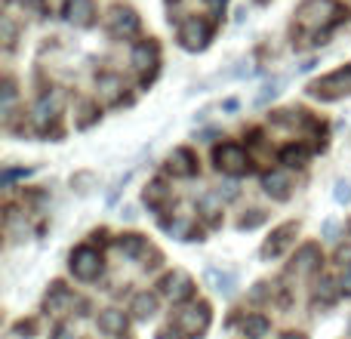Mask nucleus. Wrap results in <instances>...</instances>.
I'll list each match as a JSON object with an SVG mask.
<instances>
[{
  "label": "nucleus",
  "instance_id": "f257e3e1",
  "mask_svg": "<svg viewBox=\"0 0 351 339\" xmlns=\"http://www.w3.org/2000/svg\"><path fill=\"white\" fill-rule=\"evenodd\" d=\"M296 16H299V25H302V28L327 31L330 25L342 16V10L336 0H305V3L299 6Z\"/></svg>",
  "mask_w": 351,
  "mask_h": 339
},
{
  "label": "nucleus",
  "instance_id": "f03ea898",
  "mask_svg": "<svg viewBox=\"0 0 351 339\" xmlns=\"http://www.w3.org/2000/svg\"><path fill=\"white\" fill-rule=\"evenodd\" d=\"M71 272H74V278H80V281H93L99 272H102V256H99L93 247L74 250V256H71Z\"/></svg>",
  "mask_w": 351,
  "mask_h": 339
},
{
  "label": "nucleus",
  "instance_id": "7ed1b4c3",
  "mask_svg": "<svg viewBox=\"0 0 351 339\" xmlns=\"http://www.w3.org/2000/svg\"><path fill=\"white\" fill-rule=\"evenodd\" d=\"M176 324H179L188 336H200L206 327H210V309H206L204 303L191 305V309H182L179 315H176Z\"/></svg>",
  "mask_w": 351,
  "mask_h": 339
},
{
  "label": "nucleus",
  "instance_id": "20e7f679",
  "mask_svg": "<svg viewBox=\"0 0 351 339\" xmlns=\"http://www.w3.org/2000/svg\"><path fill=\"white\" fill-rule=\"evenodd\" d=\"M315 96H336V93H351V65L348 68H339L333 71L330 78H324L321 84L311 86Z\"/></svg>",
  "mask_w": 351,
  "mask_h": 339
},
{
  "label": "nucleus",
  "instance_id": "39448f33",
  "mask_svg": "<svg viewBox=\"0 0 351 339\" xmlns=\"http://www.w3.org/2000/svg\"><path fill=\"white\" fill-rule=\"evenodd\" d=\"M206 37H210V22H204V19H188L179 28V40L185 43L188 49L206 47Z\"/></svg>",
  "mask_w": 351,
  "mask_h": 339
},
{
  "label": "nucleus",
  "instance_id": "423d86ee",
  "mask_svg": "<svg viewBox=\"0 0 351 339\" xmlns=\"http://www.w3.org/2000/svg\"><path fill=\"white\" fill-rule=\"evenodd\" d=\"M160 293L170 296L173 303H182V299H188L194 293V284H191V278H188L185 272H173V274H167V278L160 281Z\"/></svg>",
  "mask_w": 351,
  "mask_h": 339
},
{
  "label": "nucleus",
  "instance_id": "0eeeda50",
  "mask_svg": "<svg viewBox=\"0 0 351 339\" xmlns=\"http://www.w3.org/2000/svg\"><path fill=\"white\" fill-rule=\"evenodd\" d=\"M216 164L225 173H241V170H247V154L241 145H222L216 152Z\"/></svg>",
  "mask_w": 351,
  "mask_h": 339
},
{
  "label": "nucleus",
  "instance_id": "6e6552de",
  "mask_svg": "<svg viewBox=\"0 0 351 339\" xmlns=\"http://www.w3.org/2000/svg\"><path fill=\"white\" fill-rule=\"evenodd\" d=\"M204 278H206V284L219 293V296H231L234 287H237V274L234 272H222V268H216V266H206Z\"/></svg>",
  "mask_w": 351,
  "mask_h": 339
},
{
  "label": "nucleus",
  "instance_id": "1a4fd4ad",
  "mask_svg": "<svg viewBox=\"0 0 351 339\" xmlns=\"http://www.w3.org/2000/svg\"><path fill=\"white\" fill-rule=\"evenodd\" d=\"M108 28L114 37H130V34H136V28H139V19H136L133 10H114L108 16Z\"/></svg>",
  "mask_w": 351,
  "mask_h": 339
},
{
  "label": "nucleus",
  "instance_id": "9d476101",
  "mask_svg": "<svg viewBox=\"0 0 351 339\" xmlns=\"http://www.w3.org/2000/svg\"><path fill=\"white\" fill-rule=\"evenodd\" d=\"M93 16H96V6H93V0H65V19L74 25H90Z\"/></svg>",
  "mask_w": 351,
  "mask_h": 339
},
{
  "label": "nucleus",
  "instance_id": "9b49d317",
  "mask_svg": "<svg viewBox=\"0 0 351 339\" xmlns=\"http://www.w3.org/2000/svg\"><path fill=\"white\" fill-rule=\"evenodd\" d=\"M293 235H296V222H287V225H280L278 231H274L271 235V241L265 244V247H262V256H280L287 250V244L293 241Z\"/></svg>",
  "mask_w": 351,
  "mask_h": 339
},
{
  "label": "nucleus",
  "instance_id": "f8f14e48",
  "mask_svg": "<svg viewBox=\"0 0 351 339\" xmlns=\"http://www.w3.org/2000/svg\"><path fill=\"white\" fill-rule=\"evenodd\" d=\"M154 62H158V47H154V43H139V47L133 49V68L136 71L154 68Z\"/></svg>",
  "mask_w": 351,
  "mask_h": 339
},
{
  "label": "nucleus",
  "instance_id": "ddd939ff",
  "mask_svg": "<svg viewBox=\"0 0 351 339\" xmlns=\"http://www.w3.org/2000/svg\"><path fill=\"white\" fill-rule=\"evenodd\" d=\"M154 312H158V296H152V293H139V296L133 299V315L139 318V321L152 318Z\"/></svg>",
  "mask_w": 351,
  "mask_h": 339
},
{
  "label": "nucleus",
  "instance_id": "4468645a",
  "mask_svg": "<svg viewBox=\"0 0 351 339\" xmlns=\"http://www.w3.org/2000/svg\"><path fill=\"white\" fill-rule=\"evenodd\" d=\"M170 170L176 176H191L194 170V158H191V152H185V148H179V152H173V158H170Z\"/></svg>",
  "mask_w": 351,
  "mask_h": 339
},
{
  "label": "nucleus",
  "instance_id": "2eb2a0df",
  "mask_svg": "<svg viewBox=\"0 0 351 339\" xmlns=\"http://www.w3.org/2000/svg\"><path fill=\"white\" fill-rule=\"evenodd\" d=\"M262 185H265L268 194H274V198H287V188H290V179H287V173H268L265 179H262Z\"/></svg>",
  "mask_w": 351,
  "mask_h": 339
},
{
  "label": "nucleus",
  "instance_id": "dca6fc26",
  "mask_svg": "<svg viewBox=\"0 0 351 339\" xmlns=\"http://www.w3.org/2000/svg\"><path fill=\"white\" fill-rule=\"evenodd\" d=\"M99 327H102L105 334L117 336V334H123V327H127V321H123V315H121V312H102V318H99Z\"/></svg>",
  "mask_w": 351,
  "mask_h": 339
},
{
  "label": "nucleus",
  "instance_id": "f3484780",
  "mask_svg": "<svg viewBox=\"0 0 351 339\" xmlns=\"http://www.w3.org/2000/svg\"><path fill=\"white\" fill-rule=\"evenodd\" d=\"M243 334H247L250 339H262L268 334V321L262 315H250L247 321H243Z\"/></svg>",
  "mask_w": 351,
  "mask_h": 339
},
{
  "label": "nucleus",
  "instance_id": "a211bd4d",
  "mask_svg": "<svg viewBox=\"0 0 351 339\" xmlns=\"http://www.w3.org/2000/svg\"><path fill=\"white\" fill-rule=\"evenodd\" d=\"M280 86H284V78H274L271 84H265V86H262V93L256 96V105H265L268 99H274L280 93Z\"/></svg>",
  "mask_w": 351,
  "mask_h": 339
},
{
  "label": "nucleus",
  "instance_id": "6ab92c4d",
  "mask_svg": "<svg viewBox=\"0 0 351 339\" xmlns=\"http://www.w3.org/2000/svg\"><path fill=\"white\" fill-rule=\"evenodd\" d=\"M121 250H123L127 256H136L139 250H145V241H142L139 235H123V237H121Z\"/></svg>",
  "mask_w": 351,
  "mask_h": 339
},
{
  "label": "nucleus",
  "instance_id": "aec40b11",
  "mask_svg": "<svg viewBox=\"0 0 351 339\" xmlns=\"http://www.w3.org/2000/svg\"><path fill=\"white\" fill-rule=\"evenodd\" d=\"M315 259H317V250L315 247H305L302 253H299V266H296V272H308V268H315Z\"/></svg>",
  "mask_w": 351,
  "mask_h": 339
},
{
  "label": "nucleus",
  "instance_id": "412c9836",
  "mask_svg": "<svg viewBox=\"0 0 351 339\" xmlns=\"http://www.w3.org/2000/svg\"><path fill=\"white\" fill-rule=\"evenodd\" d=\"M333 198H336V204H351V182H346V179L336 182Z\"/></svg>",
  "mask_w": 351,
  "mask_h": 339
},
{
  "label": "nucleus",
  "instance_id": "4be33fe9",
  "mask_svg": "<svg viewBox=\"0 0 351 339\" xmlns=\"http://www.w3.org/2000/svg\"><path fill=\"white\" fill-rule=\"evenodd\" d=\"M280 158H284V164L299 167V164H302V161H305V148H296V145H293V148H287V152L280 154Z\"/></svg>",
  "mask_w": 351,
  "mask_h": 339
},
{
  "label": "nucleus",
  "instance_id": "5701e85b",
  "mask_svg": "<svg viewBox=\"0 0 351 339\" xmlns=\"http://www.w3.org/2000/svg\"><path fill=\"white\" fill-rule=\"evenodd\" d=\"M262 219H265V216H262L259 210H253V216H243V219H241V229H256Z\"/></svg>",
  "mask_w": 351,
  "mask_h": 339
},
{
  "label": "nucleus",
  "instance_id": "b1692460",
  "mask_svg": "<svg viewBox=\"0 0 351 339\" xmlns=\"http://www.w3.org/2000/svg\"><path fill=\"white\" fill-rule=\"evenodd\" d=\"M342 293L351 296V266H346V274H342Z\"/></svg>",
  "mask_w": 351,
  "mask_h": 339
},
{
  "label": "nucleus",
  "instance_id": "393cba45",
  "mask_svg": "<svg viewBox=\"0 0 351 339\" xmlns=\"http://www.w3.org/2000/svg\"><path fill=\"white\" fill-rule=\"evenodd\" d=\"M56 339H74V336H71V330H68V327H59V330H56Z\"/></svg>",
  "mask_w": 351,
  "mask_h": 339
},
{
  "label": "nucleus",
  "instance_id": "a878e982",
  "mask_svg": "<svg viewBox=\"0 0 351 339\" xmlns=\"http://www.w3.org/2000/svg\"><path fill=\"white\" fill-rule=\"evenodd\" d=\"M158 339H176V334H170V330H160Z\"/></svg>",
  "mask_w": 351,
  "mask_h": 339
},
{
  "label": "nucleus",
  "instance_id": "bb28decb",
  "mask_svg": "<svg viewBox=\"0 0 351 339\" xmlns=\"http://www.w3.org/2000/svg\"><path fill=\"white\" fill-rule=\"evenodd\" d=\"M280 339H305L302 334H287V336H280Z\"/></svg>",
  "mask_w": 351,
  "mask_h": 339
}]
</instances>
